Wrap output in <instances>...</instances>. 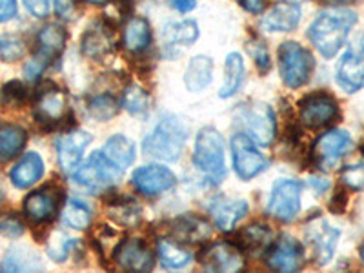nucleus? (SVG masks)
Returning a JSON list of instances; mask_svg holds the SVG:
<instances>
[{
	"mask_svg": "<svg viewBox=\"0 0 364 273\" xmlns=\"http://www.w3.org/2000/svg\"><path fill=\"white\" fill-rule=\"evenodd\" d=\"M240 122L253 142L261 146H269L275 139L277 124L275 113L264 102H252L240 106Z\"/></svg>",
	"mask_w": 364,
	"mask_h": 273,
	"instance_id": "obj_9",
	"label": "nucleus"
},
{
	"mask_svg": "<svg viewBox=\"0 0 364 273\" xmlns=\"http://www.w3.org/2000/svg\"><path fill=\"white\" fill-rule=\"evenodd\" d=\"M51 4H53V0H24L26 9L35 18L48 17L51 11Z\"/></svg>",
	"mask_w": 364,
	"mask_h": 273,
	"instance_id": "obj_46",
	"label": "nucleus"
},
{
	"mask_svg": "<svg viewBox=\"0 0 364 273\" xmlns=\"http://www.w3.org/2000/svg\"><path fill=\"white\" fill-rule=\"evenodd\" d=\"M157 253L159 259H161L162 266L170 269H178L184 268L186 264H190L191 253L188 252L184 246H181L177 240L171 239H161L157 242Z\"/></svg>",
	"mask_w": 364,
	"mask_h": 273,
	"instance_id": "obj_32",
	"label": "nucleus"
},
{
	"mask_svg": "<svg viewBox=\"0 0 364 273\" xmlns=\"http://www.w3.org/2000/svg\"><path fill=\"white\" fill-rule=\"evenodd\" d=\"M204 273H245L246 259L242 250L233 242H213L200 253Z\"/></svg>",
	"mask_w": 364,
	"mask_h": 273,
	"instance_id": "obj_8",
	"label": "nucleus"
},
{
	"mask_svg": "<svg viewBox=\"0 0 364 273\" xmlns=\"http://www.w3.org/2000/svg\"><path fill=\"white\" fill-rule=\"evenodd\" d=\"M248 50L250 53H252L253 60H255L257 68H259L262 73H266V71L272 68V57H269V51L268 48H266L264 42L259 41V38H253L248 44Z\"/></svg>",
	"mask_w": 364,
	"mask_h": 273,
	"instance_id": "obj_43",
	"label": "nucleus"
},
{
	"mask_svg": "<svg viewBox=\"0 0 364 273\" xmlns=\"http://www.w3.org/2000/svg\"><path fill=\"white\" fill-rule=\"evenodd\" d=\"M210 215L215 223V226L223 232H232L233 228L245 219L248 213V203L242 199H233V197H215L210 203Z\"/></svg>",
	"mask_w": 364,
	"mask_h": 273,
	"instance_id": "obj_19",
	"label": "nucleus"
},
{
	"mask_svg": "<svg viewBox=\"0 0 364 273\" xmlns=\"http://www.w3.org/2000/svg\"><path fill=\"white\" fill-rule=\"evenodd\" d=\"M53 8L60 17H70L73 11V2L71 0H53Z\"/></svg>",
	"mask_w": 364,
	"mask_h": 273,
	"instance_id": "obj_48",
	"label": "nucleus"
},
{
	"mask_svg": "<svg viewBox=\"0 0 364 273\" xmlns=\"http://www.w3.org/2000/svg\"><path fill=\"white\" fill-rule=\"evenodd\" d=\"M310 182H311V186H314L317 191H326L328 186H330L328 181H324V178H311Z\"/></svg>",
	"mask_w": 364,
	"mask_h": 273,
	"instance_id": "obj_52",
	"label": "nucleus"
},
{
	"mask_svg": "<svg viewBox=\"0 0 364 273\" xmlns=\"http://www.w3.org/2000/svg\"><path fill=\"white\" fill-rule=\"evenodd\" d=\"M246 77V66L242 55L233 51L226 57V63H224V80L223 86L219 90L220 99H228V97H233L237 91L240 90L242 82H245Z\"/></svg>",
	"mask_w": 364,
	"mask_h": 273,
	"instance_id": "obj_30",
	"label": "nucleus"
},
{
	"mask_svg": "<svg viewBox=\"0 0 364 273\" xmlns=\"http://www.w3.org/2000/svg\"><path fill=\"white\" fill-rule=\"evenodd\" d=\"M0 273H44L41 257L26 246H11L0 261Z\"/></svg>",
	"mask_w": 364,
	"mask_h": 273,
	"instance_id": "obj_24",
	"label": "nucleus"
},
{
	"mask_svg": "<svg viewBox=\"0 0 364 273\" xmlns=\"http://www.w3.org/2000/svg\"><path fill=\"white\" fill-rule=\"evenodd\" d=\"M302 18L301 6L295 2H281L273 6L261 21V28L269 33H279V31H294Z\"/></svg>",
	"mask_w": 364,
	"mask_h": 273,
	"instance_id": "obj_23",
	"label": "nucleus"
},
{
	"mask_svg": "<svg viewBox=\"0 0 364 273\" xmlns=\"http://www.w3.org/2000/svg\"><path fill=\"white\" fill-rule=\"evenodd\" d=\"M108 215L119 226H135L141 220L142 211L133 199L119 197V199H113L108 206Z\"/></svg>",
	"mask_w": 364,
	"mask_h": 273,
	"instance_id": "obj_35",
	"label": "nucleus"
},
{
	"mask_svg": "<svg viewBox=\"0 0 364 273\" xmlns=\"http://www.w3.org/2000/svg\"><path fill=\"white\" fill-rule=\"evenodd\" d=\"M113 46H115L113 28L104 21L93 22L80 38V48L87 57H104L113 50Z\"/></svg>",
	"mask_w": 364,
	"mask_h": 273,
	"instance_id": "obj_22",
	"label": "nucleus"
},
{
	"mask_svg": "<svg viewBox=\"0 0 364 273\" xmlns=\"http://www.w3.org/2000/svg\"><path fill=\"white\" fill-rule=\"evenodd\" d=\"M211 80H213V60L208 55H197L191 58L184 71V84L188 91L197 93V91L206 90Z\"/></svg>",
	"mask_w": 364,
	"mask_h": 273,
	"instance_id": "obj_28",
	"label": "nucleus"
},
{
	"mask_svg": "<svg viewBox=\"0 0 364 273\" xmlns=\"http://www.w3.org/2000/svg\"><path fill=\"white\" fill-rule=\"evenodd\" d=\"M18 13V0H0V24L13 21Z\"/></svg>",
	"mask_w": 364,
	"mask_h": 273,
	"instance_id": "obj_47",
	"label": "nucleus"
},
{
	"mask_svg": "<svg viewBox=\"0 0 364 273\" xmlns=\"http://www.w3.org/2000/svg\"><path fill=\"white\" fill-rule=\"evenodd\" d=\"M33 115L38 124L46 128L63 124L70 115V100L63 90L55 86L42 87L37 91L33 102Z\"/></svg>",
	"mask_w": 364,
	"mask_h": 273,
	"instance_id": "obj_11",
	"label": "nucleus"
},
{
	"mask_svg": "<svg viewBox=\"0 0 364 273\" xmlns=\"http://www.w3.org/2000/svg\"><path fill=\"white\" fill-rule=\"evenodd\" d=\"M171 8L177 9L178 13H190L197 6V0H170Z\"/></svg>",
	"mask_w": 364,
	"mask_h": 273,
	"instance_id": "obj_49",
	"label": "nucleus"
},
{
	"mask_svg": "<svg viewBox=\"0 0 364 273\" xmlns=\"http://www.w3.org/2000/svg\"><path fill=\"white\" fill-rule=\"evenodd\" d=\"M360 259H363V262H364V245H363V248H360Z\"/></svg>",
	"mask_w": 364,
	"mask_h": 273,
	"instance_id": "obj_55",
	"label": "nucleus"
},
{
	"mask_svg": "<svg viewBox=\"0 0 364 273\" xmlns=\"http://www.w3.org/2000/svg\"><path fill=\"white\" fill-rule=\"evenodd\" d=\"M193 164L211 182H220L226 177V144L215 128L206 126L197 133Z\"/></svg>",
	"mask_w": 364,
	"mask_h": 273,
	"instance_id": "obj_3",
	"label": "nucleus"
},
{
	"mask_svg": "<svg viewBox=\"0 0 364 273\" xmlns=\"http://www.w3.org/2000/svg\"><path fill=\"white\" fill-rule=\"evenodd\" d=\"M337 82L346 93H355L364 87V37L359 48H352L337 66Z\"/></svg>",
	"mask_w": 364,
	"mask_h": 273,
	"instance_id": "obj_17",
	"label": "nucleus"
},
{
	"mask_svg": "<svg viewBox=\"0 0 364 273\" xmlns=\"http://www.w3.org/2000/svg\"><path fill=\"white\" fill-rule=\"evenodd\" d=\"M200 35V29L195 21H181L171 22L162 31V38H164L166 50H173L178 46H190L193 44Z\"/></svg>",
	"mask_w": 364,
	"mask_h": 273,
	"instance_id": "obj_31",
	"label": "nucleus"
},
{
	"mask_svg": "<svg viewBox=\"0 0 364 273\" xmlns=\"http://www.w3.org/2000/svg\"><path fill=\"white\" fill-rule=\"evenodd\" d=\"M357 24V13L348 8H330L321 11L308 28V38L323 57L339 53L348 35Z\"/></svg>",
	"mask_w": 364,
	"mask_h": 273,
	"instance_id": "obj_1",
	"label": "nucleus"
},
{
	"mask_svg": "<svg viewBox=\"0 0 364 273\" xmlns=\"http://www.w3.org/2000/svg\"><path fill=\"white\" fill-rule=\"evenodd\" d=\"M188 129L182 120L173 115L162 117L148 136L142 142V149L146 155L161 161L175 162L181 159L184 146H186Z\"/></svg>",
	"mask_w": 364,
	"mask_h": 273,
	"instance_id": "obj_2",
	"label": "nucleus"
},
{
	"mask_svg": "<svg viewBox=\"0 0 364 273\" xmlns=\"http://www.w3.org/2000/svg\"><path fill=\"white\" fill-rule=\"evenodd\" d=\"M91 135L82 129L70 132L63 135L57 141V159L58 166L63 168L66 173H75L77 168L80 166V161L84 157V151L90 146Z\"/></svg>",
	"mask_w": 364,
	"mask_h": 273,
	"instance_id": "obj_18",
	"label": "nucleus"
},
{
	"mask_svg": "<svg viewBox=\"0 0 364 273\" xmlns=\"http://www.w3.org/2000/svg\"><path fill=\"white\" fill-rule=\"evenodd\" d=\"M87 4H95V6H102V4H108L109 0H84Z\"/></svg>",
	"mask_w": 364,
	"mask_h": 273,
	"instance_id": "obj_54",
	"label": "nucleus"
},
{
	"mask_svg": "<svg viewBox=\"0 0 364 273\" xmlns=\"http://www.w3.org/2000/svg\"><path fill=\"white\" fill-rule=\"evenodd\" d=\"M48 60H44L42 57H38V55H35L31 60H28V63L24 64V79L26 80H38L42 77V73H44V70L48 68Z\"/></svg>",
	"mask_w": 364,
	"mask_h": 273,
	"instance_id": "obj_45",
	"label": "nucleus"
},
{
	"mask_svg": "<svg viewBox=\"0 0 364 273\" xmlns=\"http://www.w3.org/2000/svg\"><path fill=\"white\" fill-rule=\"evenodd\" d=\"M28 51L26 42L17 33H0V60L6 64H15L22 60Z\"/></svg>",
	"mask_w": 364,
	"mask_h": 273,
	"instance_id": "obj_37",
	"label": "nucleus"
},
{
	"mask_svg": "<svg viewBox=\"0 0 364 273\" xmlns=\"http://www.w3.org/2000/svg\"><path fill=\"white\" fill-rule=\"evenodd\" d=\"M299 117L306 128L317 129L331 124L339 117V104L330 93L317 91L310 93L299 102Z\"/></svg>",
	"mask_w": 364,
	"mask_h": 273,
	"instance_id": "obj_12",
	"label": "nucleus"
},
{
	"mask_svg": "<svg viewBox=\"0 0 364 273\" xmlns=\"http://www.w3.org/2000/svg\"><path fill=\"white\" fill-rule=\"evenodd\" d=\"M132 181L139 193L146 195V197H155V195L171 190L177 178H175L173 171L166 166L148 164L133 171Z\"/></svg>",
	"mask_w": 364,
	"mask_h": 273,
	"instance_id": "obj_16",
	"label": "nucleus"
},
{
	"mask_svg": "<svg viewBox=\"0 0 364 273\" xmlns=\"http://www.w3.org/2000/svg\"><path fill=\"white\" fill-rule=\"evenodd\" d=\"M120 175H122V171L117 170L102 151H95L82 166L77 168L73 178L79 186L86 188V190L102 191L113 186L120 178Z\"/></svg>",
	"mask_w": 364,
	"mask_h": 273,
	"instance_id": "obj_5",
	"label": "nucleus"
},
{
	"mask_svg": "<svg viewBox=\"0 0 364 273\" xmlns=\"http://www.w3.org/2000/svg\"><path fill=\"white\" fill-rule=\"evenodd\" d=\"M230 149H232L233 168H235L237 175L242 181H252L269 166L266 155L257 149L255 142L245 133H237V135L232 136Z\"/></svg>",
	"mask_w": 364,
	"mask_h": 273,
	"instance_id": "obj_6",
	"label": "nucleus"
},
{
	"mask_svg": "<svg viewBox=\"0 0 364 273\" xmlns=\"http://www.w3.org/2000/svg\"><path fill=\"white\" fill-rule=\"evenodd\" d=\"M79 246V240L73 239V237H68L63 232H53L46 242V248H48V255L53 259L55 262L66 261L68 257L71 255L73 248Z\"/></svg>",
	"mask_w": 364,
	"mask_h": 273,
	"instance_id": "obj_38",
	"label": "nucleus"
},
{
	"mask_svg": "<svg viewBox=\"0 0 364 273\" xmlns=\"http://www.w3.org/2000/svg\"><path fill=\"white\" fill-rule=\"evenodd\" d=\"M239 4L250 13H261L266 8V0H239Z\"/></svg>",
	"mask_w": 364,
	"mask_h": 273,
	"instance_id": "obj_50",
	"label": "nucleus"
},
{
	"mask_svg": "<svg viewBox=\"0 0 364 273\" xmlns=\"http://www.w3.org/2000/svg\"><path fill=\"white\" fill-rule=\"evenodd\" d=\"M91 208L80 199H68L63 210V223L73 230H86L91 224Z\"/></svg>",
	"mask_w": 364,
	"mask_h": 273,
	"instance_id": "obj_36",
	"label": "nucleus"
},
{
	"mask_svg": "<svg viewBox=\"0 0 364 273\" xmlns=\"http://www.w3.org/2000/svg\"><path fill=\"white\" fill-rule=\"evenodd\" d=\"M343 184L352 190H364V162L348 164L341 173Z\"/></svg>",
	"mask_w": 364,
	"mask_h": 273,
	"instance_id": "obj_42",
	"label": "nucleus"
},
{
	"mask_svg": "<svg viewBox=\"0 0 364 273\" xmlns=\"http://www.w3.org/2000/svg\"><path fill=\"white\" fill-rule=\"evenodd\" d=\"M102 154L108 157V161L115 166L117 170L124 173L129 166L133 164V161H135L136 149L132 139H128L124 135H113L104 144Z\"/></svg>",
	"mask_w": 364,
	"mask_h": 273,
	"instance_id": "obj_27",
	"label": "nucleus"
},
{
	"mask_svg": "<svg viewBox=\"0 0 364 273\" xmlns=\"http://www.w3.org/2000/svg\"><path fill=\"white\" fill-rule=\"evenodd\" d=\"M240 250H262L273 242V232L272 228L266 226L262 223H253L242 228V232L239 233Z\"/></svg>",
	"mask_w": 364,
	"mask_h": 273,
	"instance_id": "obj_33",
	"label": "nucleus"
},
{
	"mask_svg": "<svg viewBox=\"0 0 364 273\" xmlns=\"http://www.w3.org/2000/svg\"><path fill=\"white\" fill-rule=\"evenodd\" d=\"M0 200H2V195H0Z\"/></svg>",
	"mask_w": 364,
	"mask_h": 273,
	"instance_id": "obj_56",
	"label": "nucleus"
},
{
	"mask_svg": "<svg viewBox=\"0 0 364 273\" xmlns=\"http://www.w3.org/2000/svg\"><path fill=\"white\" fill-rule=\"evenodd\" d=\"M308 240L314 246L315 257H317L318 264H326L330 261L333 253H336L337 242H339V230L333 226H330L324 220H318V223L310 224L308 228Z\"/></svg>",
	"mask_w": 364,
	"mask_h": 273,
	"instance_id": "obj_21",
	"label": "nucleus"
},
{
	"mask_svg": "<svg viewBox=\"0 0 364 273\" xmlns=\"http://www.w3.org/2000/svg\"><path fill=\"white\" fill-rule=\"evenodd\" d=\"M173 235L188 242H199L211 235V228L206 220L197 217H184L173 223Z\"/></svg>",
	"mask_w": 364,
	"mask_h": 273,
	"instance_id": "obj_34",
	"label": "nucleus"
},
{
	"mask_svg": "<svg viewBox=\"0 0 364 273\" xmlns=\"http://www.w3.org/2000/svg\"><path fill=\"white\" fill-rule=\"evenodd\" d=\"M44 175V161L37 151H28L22 155L9 170V181L17 190H28L35 186Z\"/></svg>",
	"mask_w": 364,
	"mask_h": 273,
	"instance_id": "obj_20",
	"label": "nucleus"
},
{
	"mask_svg": "<svg viewBox=\"0 0 364 273\" xmlns=\"http://www.w3.org/2000/svg\"><path fill=\"white\" fill-rule=\"evenodd\" d=\"M87 109H90V113L95 117L97 120H108L117 115V112H119V104H117V100L109 95H97L90 100Z\"/></svg>",
	"mask_w": 364,
	"mask_h": 273,
	"instance_id": "obj_41",
	"label": "nucleus"
},
{
	"mask_svg": "<svg viewBox=\"0 0 364 273\" xmlns=\"http://www.w3.org/2000/svg\"><path fill=\"white\" fill-rule=\"evenodd\" d=\"M113 261L128 273H149L155 266V255L141 239H124L113 250Z\"/></svg>",
	"mask_w": 364,
	"mask_h": 273,
	"instance_id": "obj_14",
	"label": "nucleus"
},
{
	"mask_svg": "<svg viewBox=\"0 0 364 273\" xmlns=\"http://www.w3.org/2000/svg\"><path fill=\"white\" fill-rule=\"evenodd\" d=\"M344 206H346V195L344 193H337L336 197H333V199H331V203H330V208H331V211H333V213H341V211L344 210Z\"/></svg>",
	"mask_w": 364,
	"mask_h": 273,
	"instance_id": "obj_51",
	"label": "nucleus"
},
{
	"mask_svg": "<svg viewBox=\"0 0 364 273\" xmlns=\"http://www.w3.org/2000/svg\"><path fill=\"white\" fill-rule=\"evenodd\" d=\"M68 33L60 24H48L38 31L37 35V53L44 60L51 63L53 58L63 53L66 48Z\"/></svg>",
	"mask_w": 364,
	"mask_h": 273,
	"instance_id": "obj_25",
	"label": "nucleus"
},
{
	"mask_svg": "<svg viewBox=\"0 0 364 273\" xmlns=\"http://www.w3.org/2000/svg\"><path fill=\"white\" fill-rule=\"evenodd\" d=\"M60 203H63V191L55 186H44L37 191H31L26 197L22 210L29 223L44 224L57 215Z\"/></svg>",
	"mask_w": 364,
	"mask_h": 273,
	"instance_id": "obj_15",
	"label": "nucleus"
},
{
	"mask_svg": "<svg viewBox=\"0 0 364 273\" xmlns=\"http://www.w3.org/2000/svg\"><path fill=\"white\" fill-rule=\"evenodd\" d=\"M326 4H336V6H344V4H352L355 0H323Z\"/></svg>",
	"mask_w": 364,
	"mask_h": 273,
	"instance_id": "obj_53",
	"label": "nucleus"
},
{
	"mask_svg": "<svg viewBox=\"0 0 364 273\" xmlns=\"http://www.w3.org/2000/svg\"><path fill=\"white\" fill-rule=\"evenodd\" d=\"M279 70L282 82L297 90L310 80L315 70V58L310 50L299 42H284L279 48Z\"/></svg>",
	"mask_w": 364,
	"mask_h": 273,
	"instance_id": "obj_4",
	"label": "nucleus"
},
{
	"mask_svg": "<svg viewBox=\"0 0 364 273\" xmlns=\"http://www.w3.org/2000/svg\"><path fill=\"white\" fill-rule=\"evenodd\" d=\"M24 233V223L17 215H6L0 219V235L6 239H18Z\"/></svg>",
	"mask_w": 364,
	"mask_h": 273,
	"instance_id": "obj_44",
	"label": "nucleus"
},
{
	"mask_svg": "<svg viewBox=\"0 0 364 273\" xmlns=\"http://www.w3.org/2000/svg\"><path fill=\"white\" fill-rule=\"evenodd\" d=\"M122 106H124L126 112H129L132 115H142V113L148 112L149 108V95L141 86L132 84V86L126 87L124 93H122Z\"/></svg>",
	"mask_w": 364,
	"mask_h": 273,
	"instance_id": "obj_39",
	"label": "nucleus"
},
{
	"mask_svg": "<svg viewBox=\"0 0 364 273\" xmlns=\"http://www.w3.org/2000/svg\"><path fill=\"white\" fill-rule=\"evenodd\" d=\"M353 141L344 129H330L323 133L311 148V159L318 170H331L339 164L341 159L352 149Z\"/></svg>",
	"mask_w": 364,
	"mask_h": 273,
	"instance_id": "obj_10",
	"label": "nucleus"
},
{
	"mask_svg": "<svg viewBox=\"0 0 364 273\" xmlns=\"http://www.w3.org/2000/svg\"><path fill=\"white\" fill-rule=\"evenodd\" d=\"M122 44L129 53H142L151 44V28L142 17L129 18L122 29Z\"/></svg>",
	"mask_w": 364,
	"mask_h": 273,
	"instance_id": "obj_29",
	"label": "nucleus"
},
{
	"mask_svg": "<svg viewBox=\"0 0 364 273\" xmlns=\"http://www.w3.org/2000/svg\"><path fill=\"white\" fill-rule=\"evenodd\" d=\"M302 184L294 178H281L272 188L268 199V215L281 223H291L301 211Z\"/></svg>",
	"mask_w": 364,
	"mask_h": 273,
	"instance_id": "obj_7",
	"label": "nucleus"
},
{
	"mask_svg": "<svg viewBox=\"0 0 364 273\" xmlns=\"http://www.w3.org/2000/svg\"><path fill=\"white\" fill-rule=\"evenodd\" d=\"M304 262V250L301 242L290 235H282L269 245L266 253V266L273 273H299Z\"/></svg>",
	"mask_w": 364,
	"mask_h": 273,
	"instance_id": "obj_13",
	"label": "nucleus"
},
{
	"mask_svg": "<svg viewBox=\"0 0 364 273\" xmlns=\"http://www.w3.org/2000/svg\"><path fill=\"white\" fill-rule=\"evenodd\" d=\"M28 142V132L15 122H0V162L17 157Z\"/></svg>",
	"mask_w": 364,
	"mask_h": 273,
	"instance_id": "obj_26",
	"label": "nucleus"
},
{
	"mask_svg": "<svg viewBox=\"0 0 364 273\" xmlns=\"http://www.w3.org/2000/svg\"><path fill=\"white\" fill-rule=\"evenodd\" d=\"M28 99V90L21 80H9L0 90V104L6 108H21Z\"/></svg>",
	"mask_w": 364,
	"mask_h": 273,
	"instance_id": "obj_40",
	"label": "nucleus"
}]
</instances>
